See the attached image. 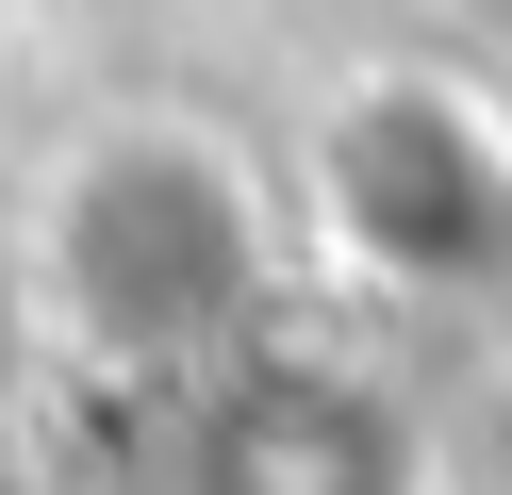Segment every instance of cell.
I'll list each match as a JSON object with an SVG mask.
<instances>
[{"label": "cell", "mask_w": 512, "mask_h": 495, "mask_svg": "<svg viewBox=\"0 0 512 495\" xmlns=\"http://www.w3.org/2000/svg\"><path fill=\"white\" fill-rule=\"evenodd\" d=\"M265 281H281V198L199 116L83 132L34 198V314L116 380H166V363L232 380L248 330H265Z\"/></svg>", "instance_id": "6da1fadb"}, {"label": "cell", "mask_w": 512, "mask_h": 495, "mask_svg": "<svg viewBox=\"0 0 512 495\" xmlns=\"http://www.w3.org/2000/svg\"><path fill=\"white\" fill-rule=\"evenodd\" d=\"M314 198L380 281H496L512 264V132L463 83H347L314 116Z\"/></svg>", "instance_id": "7a4b0ae2"}, {"label": "cell", "mask_w": 512, "mask_h": 495, "mask_svg": "<svg viewBox=\"0 0 512 495\" xmlns=\"http://www.w3.org/2000/svg\"><path fill=\"white\" fill-rule=\"evenodd\" d=\"M182 495H430V446L364 363L248 347L182 429Z\"/></svg>", "instance_id": "3957f363"}, {"label": "cell", "mask_w": 512, "mask_h": 495, "mask_svg": "<svg viewBox=\"0 0 512 495\" xmlns=\"http://www.w3.org/2000/svg\"><path fill=\"white\" fill-rule=\"evenodd\" d=\"M0 495H17V462H0Z\"/></svg>", "instance_id": "277c9868"}]
</instances>
